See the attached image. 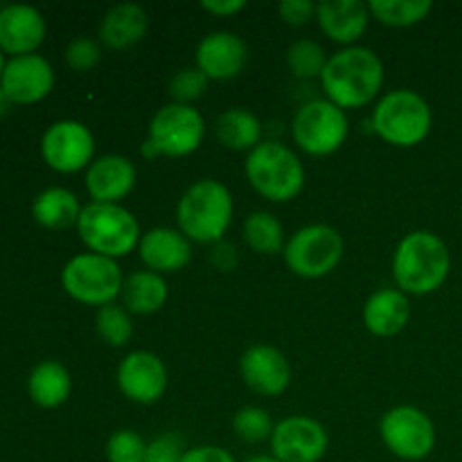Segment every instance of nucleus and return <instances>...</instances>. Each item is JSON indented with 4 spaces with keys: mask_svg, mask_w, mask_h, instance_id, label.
<instances>
[{
    "mask_svg": "<svg viewBox=\"0 0 462 462\" xmlns=\"http://www.w3.org/2000/svg\"><path fill=\"white\" fill-rule=\"evenodd\" d=\"M135 167L129 158L108 153L90 162L86 171V189L93 203H117L134 189Z\"/></svg>",
    "mask_w": 462,
    "mask_h": 462,
    "instance_id": "6ab92c4d",
    "label": "nucleus"
},
{
    "mask_svg": "<svg viewBox=\"0 0 462 462\" xmlns=\"http://www.w3.org/2000/svg\"><path fill=\"white\" fill-rule=\"evenodd\" d=\"M328 54L320 43L311 39H300L287 50V66L291 72L300 79H314V77L323 75L325 66H328Z\"/></svg>",
    "mask_w": 462,
    "mask_h": 462,
    "instance_id": "c756f323",
    "label": "nucleus"
},
{
    "mask_svg": "<svg viewBox=\"0 0 462 462\" xmlns=\"http://www.w3.org/2000/svg\"><path fill=\"white\" fill-rule=\"evenodd\" d=\"M212 262L215 266H219L221 271H230L235 264H237V251H235L233 244L219 242L215 248V255H212Z\"/></svg>",
    "mask_w": 462,
    "mask_h": 462,
    "instance_id": "ea45409f",
    "label": "nucleus"
},
{
    "mask_svg": "<svg viewBox=\"0 0 462 462\" xmlns=\"http://www.w3.org/2000/svg\"><path fill=\"white\" fill-rule=\"evenodd\" d=\"M208 77L199 68H185L170 81V95L176 104H189L208 90Z\"/></svg>",
    "mask_w": 462,
    "mask_h": 462,
    "instance_id": "72a5a7b5",
    "label": "nucleus"
},
{
    "mask_svg": "<svg viewBox=\"0 0 462 462\" xmlns=\"http://www.w3.org/2000/svg\"><path fill=\"white\" fill-rule=\"evenodd\" d=\"M242 377L251 391L266 397H278L291 383V365L287 356L271 346H253L244 352Z\"/></svg>",
    "mask_w": 462,
    "mask_h": 462,
    "instance_id": "dca6fc26",
    "label": "nucleus"
},
{
    "mask_svg": "<svg viewBox=\"0 0 462 462\" xmlns=\"http://www.w3.org/2000/svg\"><path fill=\"white\" fill-rule=\"evenodd\" d=\"M43 161L61 174L79 171L93 161L95 140L88 126L77 120L54 122L41 140Z\"/></svg>",
    "mask_w": 462,
    "mask_h": 462,
    "instance_id": "ddd939ff",
    "label": "nucleus"
},
{
    "mask_svg": "<svg viewBox=\"0 0 462 462\" xmlns=\"http://www.w3.org/2000/svg\"><path fill=\"white\" fill-rule=\"evenodd\" d=\"M217 138L233 152H253L262 143V125L246 108H228L217 120Z\"/></svg>",
    "mask_w": 462,
    "mask_h": 462,
    "instance_id": "a878e982",
    "label": "nucleus"
},
{
    "mask_svg": "<svg viewBox=\"0 0 462 462\" xmlns=\"http://www.w3.org/2000/svg\"><path fill=\"white\" fill-rule=\"evenodd\" d=\"M27 388L34 404H39L41 409H54L70 397L72 379L66 365L59 361H43L32 370Z\"/></svg>",
    "mask_w": 462,
    "mask_h": 462,
    "instance_id": "393cba45",
    "label": "nucleus"
},
{
    "mask_svg": "<svg viewBox=\"0 0 462 462\" xmlns=\"http://www.w3.org/2000/svg\"><path fill=\"white\" fill-rule=\"evenodd\" d=\"M95 328H97L99 338L113 347L126 346L131 334H134V323H131L129 311H126L125 307L116 305V302L99 307L97 319H95Z\"/></svg>",
    "mask_w": 462,
    "mask_h": 462,
    "instance_id": "7c9ffc66",
    "label": "nucleus"
},
{
    "mask_svg": "<svg viewBox=\"0 0 462 462\" xmlns=\"http://www.w3.org/2000/svg\"><path fill=\"white\" fill-rule=\"evenodd\" d=\"M246 59V43L233 32H212L203 36L197 48V68L208 79H233L244 70Z\"/></svg>",
    "mask_w": 462,
    "mask_h": 462,
    "instance_id": "f3484780",
    "label": "nucleus"
},
{
    "mask_svg": "<svg viewBox=\"0 0 462 462\" xmlns=\"http://www.w3.org/2000/svg\"><path fill=\"white\" fill-rule=\"evenodd\" d=\"M108 462H144L147 458V442L131 429L116 431L106 442Z\"/></svg>",
    "mask_w": 462,
    "mask_h": 462,
    "instance_id": "473e14b6",
    "label": "nucleus"
},
{
    "mask_svg": "<svg viewBox=\"0 0 462 462\" xmlns=\"http://www.w3.org/2000/svg\"><path fill=\"white\" fill-rule=\"evenodd\" d=\"M246 179L257 194L275 203L291 201L305 188V167L300 158L282 143L266 140L246 158Z\"/></svg>",
    "mask_w": 462,
    "mask_h": 462,
    "instance_id": "20e7f679",
    "label": "nucleus"
},
{
    "mask_svg": "<svg viewBox=\"0 0 462 462\" xmlns=\"http://www.w3.org/2000/svg\"><path fill=\"white\" fill-rule=\"evenodd\" d=\"M45 39V21L30 5H7L0 9V50L23 57L32 54Z\"/></svg>",
    "mask_w": 462,
    "mask_h": 462,
    "instance_id": "a211bd4d",
    "label": "nucleus"
},
{
    "mask_svg": "<svg viewBox=\"0 0 462 462\" xmlns=\"http://www.w3.org/2000/svg\"><path fill=\"white\" fill-rule=\"evenodd\" d=\"M138 253L143 264L153 273H174L192 257V244L180 230L152 228L140 237Z\"/></svg>",
    "mask_w": 462,
    "mask_h": 462,
    "instance_id": "aec40b11",
    "label": "nucleus"
},
{
    "mask_svg": "<svg viewBox=\"0 0 462 462\" xmlns=\"http://www.w3.org/2000/svg\"><path fill=\"white\" fill-rule=\"evenodd\" d=\"M451 255L447 244L431 230L409 233L393 257V275L400 291L427 296L449 278Z\"/></svg>",
    "mask_w": 462,
    "mask_h": 462,
    "instance_id": "f03ea898",
    "label": "nucleus"
},
{
    "mask_svg": "<svg viewBox=\"0 0 462 462\" xmlns=\"http://www.w3.org/2000/svg\"><path fill=\"white\" fill-rule=\"evenodd\" d=\"M66 61L72 70H90V68H95L102 61V48L93 39H88V36H79V39H75L68 45Z\"/></svg>",
    "mask_w": 462,
    "mask_h": 462,
    "instance_id": "f704fd0d",
    "label": "nucleus"
},
{
    "mask_svg": "<svg viewBox=\"0 0 462 462\" xmlns=\"http://www.w3.org/2000/svg\"><path fill=\"white\" fill-rule=\"evenodd\" d=\"M291 131L302 152L311 156H329L346 143L350 125L346 111L337 104L329 99H311L298 108Z\"/></svg>",
    "mask_w": 462,
    "mask_h": 462,
    "instance_id": "1a4fd4ad",
    "label": "nucleus"
},
{
    "mask_svg": "<svg viewBox=\"0 0 462 462\" xmlns=\"http://www.w3.org/2000/svg\"><path fill=\"white\" fill-rule=\"evenodd\" d=\"M206 135L203 116L192 104H167L149 125V144L158 156H189L197 152Z\"/></svg>",
    "mask_w": 462,
    "mask_h": 462,
    "instance_id": "9d476101",
    "label": "nucleus"
},
{
    "mask_svg": "<svg viewBox=\"0 0 462 462\" xmlns=\"http://www.w3.org/2000/svg\"><path fill=\"white\" fill-rule=\"evenodd\" d=\"M323 90L338 108H361L373 102L383 84V63L370 48L350 45L328 59Z\"/></svg>",
    "mask_w": 462,
    "mask_h": 462,
    "instance_id": "f257e3e1",
    "label": "nucleus"
},
{
    "mask_svg": "<svg viewBox=\"0 0 462 462\" xmlns=\"http://www.w3.org/2000/svg\"><path fill=\"white\" fill-rule=\"evenodd\" d=\"M271 451L280 462H319L328 454V431L323 424L307 415H291L275 424Z\"/></svg>",
    "mask_w": 462,
    "mask_h": 462,
    "instance_id": "f8f14e48",
    "label": "nucleus"
},
{
    "mask_svg": "<svg viewBox=\"0 0 462 462\" xmlns=\"http://www.w3.org/2000/svg\"><path fill=\"white\" fill-rule=\"evenodd\" d=\"M244 242L260 255H275L284 251V228L271 212H253L244 221Z\"/></svg>",
    "mask_w": 462,
    "mask_h": 462,
    "instance_id": "cd10ccee",
    "label": "nucleus"
},
{
    "mask_svg": "<svg viewBox=\"0 0 462 462\" xmlns=\"http://www.w3.org/2000/svg\"><path fill=\"white\" fill-rule=\"evenodd\" d=\"M201 7L215 16H235L246 7V3L244 0H203Z\"/></svg>",
    "mask_w": 462,
    "mask_h": 462,
    "instance_id": "58836bf2",
    "label": "nucleus"
},
{
    "mask_svg": "<svg viewBox=\"0 0 462 462\" xmlns=\"http://www.w3.org/2000/svg\"><path fill=\"white\" fill-rule=\"evenodd\" d=\"M120 296L129 314H156L167 300V282L153 271H135L125 280Z\"/></svg>",
    "mask_w": 462,
    "mask_h": 462,
    "instance_id": "b1692460",
    "label": "nucleus"
},
{
    "mask_svg": "<svg viewBox=\"0 0 462 462\" xmlns=\"http://www.w3.org/2000/svg\"><path fill=\"white\" fill-rule=\"evenodd\" d=\"M147 12L135 3H122L108 9L99 23V39L111 50H125L143 41L147 32Z\"/></svg>",
    "mask_w": 462,
    "mask_h": 462,
    "instance_id": "5701e85b",
    "label": "nucleus"
},
{
    "mask_svg": "<svg viewBox=\"0 0 462 462\" xmlns=\"http://www.w3.org/2000/svg\"><path fill=\"white\" fill-rule=\"evenodd\" d=\"M411 319L409 296L400 289H382L373 293L364 307V323L374 337H395Z\"/></svg>",
    "mask_w": 462,
    "mask_h": 462,
    "instance_id": "4be33fe9",
    "label": "nucleus"
},
{
    "mask_svg": "<svg viewBox=\"0 0 462 462\" xmlns=\"http://www.w3.org/2000/svg\"><path fill=\"white\" fill-rule=\"evenodd\" d=\"M248 462H280V460H275L273 456H255V458H251Z\"/></svg>",
    "mask_w": 462,
    "mask_h": 462,
    "instance_id": "79ce46f5",
    "label": "nucleus"
},
{
    "mask_svg": "<svg viewBox=\"0 0 462 462\" xmlns=\"http://www.w3.org/2000/svg\"><path fill=\"white\" fill-rule=\"evenodd\" d=\"M180 462H237V460H235L233 454L226 451L224 447L201 445V447H192V449H185Z\"/></svg>",
    "mask_w": 462,
    "mask_h": 462,
    "instance_id": "4c0bfd02",
    "label": "nucleus"
},
{
    "mask_svg": "<svg viewBox=\"0 0 462 462\" xmlns=\"http://www.w3.org/2000/svg\"><path fill=\"white\" fill-rule=\"evenodd\" d=\"M233 194L212 179L197 180L185 189L176 208L179 230L197 244H219L233 221Z\"/></svg>",
    "mask_w": 462,
    "mask_h": 462,
    "instance_id": "7ed1b4c3",
    "label": "nucleus"
},
{
    "mask_svg": "<svg viewBox=\"0 0 462 462\" xmlns=\"http://www.w3.org/2000/svg\"><path fill=\"white\" fill-rule=\"evenodd\" d=\"M9 104H12V99H9L7 95H5V90L0 88V116H5V113L9 111Z\"/></svg>",
    "mask_w": 462,
    "mask_h": 462,
    "instance_id": "a19ab883",
    "label": "nucleus"
},
{
    "mask_svg": "<svg viewBox=\"0 0 462 462\" xmlns=\"http://www.w3.org/2000/svg\"><path fill=\"white\" fill-rule=\"evenodd\" d=\"M117 386L135 404H153L165 395L167 370L153 352H131L117 368Z\"/></svg>",
    "mask_w": 462,
    "mask_h": 462,
    "instance_id": "4468645a",
    "label": "nucleus"
},
{
    "mask_svg": "<svg viewBox=\"0 0 462 462\" xmlns=\"http://www.w3.org/2000/svg\"><path fill=\"white\" fill-rule=\"evenodd\" d=\"M343 237L337 228L325 224L305 226L284 244V262L300 278H323L343 260Z\"/></svg>",
    "mask_w": 462,
    "mask_h": 462,
    "instance_id": "6e6552de",
    "label": "nucleus"
},
{
    "mask_svg": "<svg viewBox=\"0 0 462 462\" xmlns=\"http://www.w3.org/2000/svg\"><path fill=\"white\" fill-rule=\"evenodd\" d=\"M316 21L329 39L350 48L364 36L370 9L359 0H323L316 5Z\"/></svg>",
    "mask_w": 462,
    "mask_h": 462,
    "instance_id": "412c9836",
    "label": "nucleus"
},
{
    "mask_svg": "<svg viewBox=\"0 0 462 462\" xmlns=\"http://www.w3.org/2000/svg\"><path fill=\"white\" fill-rule=\"evenodd\" d=\"M368 9L383 25L409 27L427 18L433 5L429 0H373Z\"/></svg>",
    "mask_w": 462,
    "mask_h": 462,
    "instance_id": "c85d7f7f",
    "label": "nucleus"
},
{
    "mask_svg": "<svg viewBox=\"0 0 462 462\" xmlns=\"http://www.w3.org/2000/svg\"><path fill=\"white\" fill-rule=\"evenodd\" d=\"M3 70H5V57H3V50H0V79H3Z\"/></svg>",
    "mask_w": 462,
    "mask_h": 462,
    "instance_id": "37998d69",
    "label": "nucleus"
},
{
    "mask_svg": "<svg viewBox=\"0 0 462 462\" xmlns=\"http://www.w3.org/2000/svg\"><path fill=\"white\" fill-rule=\"evenodd\" d=\"M233 429L239 440L248 442V445H257V442L271 440L275 424L271 415L260 406H244L235 413Z\"/></svg>",
    "mask_w": 462,
    "mask_h": 462,
    "instance_id": "2f4dec72",
    "label": "nucleus"
},
{
    "mask_svg": "<svg viewBox=\"0 0 462 462\" xmlns=\"http://www.w3.org/2000/svg\"><path fill=\"white\" fill-rule=\"evenodd\" d=\"M54 86V70L39 54H23L5 63L0 88L12 102L34 104L43 99Z\"/></svg>",
    "mask_w": 462,
    "mask_h": 462,
    "instance_id": "2eb2a0df",
    "label": "nucleus"
},
{
    "mask_svg": "<svg viewBox=\"0 0 462 462\" xmlns=\"http://www.w3.org/2000/svg\"><path fill=\"white\" fill-rule=\"evenodd\" d=\"M280 18L289 25H305L316 18V5L311 0H282L278 7Z\"/></svg>",
    "mask_w": 462,
    "mask_h": 462,
    "instance_id": "e433bc0d",
    "label": "nucleus"
},
{
    "mask_svg": "<svg viewBox=\"0 0 462 462\" xmlns=\"http://www.w3.org/2000/svg\"><path fill=\"white\" fill-rule=\"evenodd\" d=\"M63 289L70 298L84 305H111L122 293V271L116 260L95 253L75 255L61 271Z\"/></svg>",
    "mask_w": 462,
    "mask_h": 462,
    "instance_id": "0eeeda50",
    "label": "nucleus"
},
{
    "mask_svg": "<svg viewBox=\"0 0 462 462\" xmlns=\"http://www.w3.org/2000/svg\"><path fill=\"white\" fill-rule=\"evenodd\" d=\"M32 215L43 228L63 230L79 221L81 208L75 194L66 188H50L36 197Z\"/></svg>",
    "mask_w": 462,
    "mask_h": 462,
    "instance_id": "bb28decb",
    "label": "nucleus"
},
{
    "mask_svg": "<svg viewBox=\"0 0 462 462\" xmlns=\"http://www.w3.org/2000/svg\"><path fill=\"white\" fill-rule=\"evenodd\" d=\"M77 233L95 255H129L140 244V226L135 217L120 203H88L81 208Z\"/></svg>",
    "mask_w": 462,
    "mask_h": 462,
    "instance_id": "39448f33",
    "label": "nucleus"
},
{
    "mask_svg": "<svg viewBox=\"0 0 462 462\" xmlns=\"http://www.w3.org/2000/svg\"><path fill=\"white\" fill-rule=\"evenodd\" d=\"M379 433L391 454L409 462L424 460L436 447V424L415 406H395L388 411L379 424Z\"/></svg>",
    "mask_w": 462,
    "mask_h": 462,
    "instance_id": "9b49d317",
    "label": "nucleus"
},
{
    "mask_svg": "<svg viewBox=\"0 0 462 462\" xmlns=\"http://www.w3.org/2000/svg\"><path fill=\"white\" fill-rule=\"evenodd\" d=\"M431 106L413 90H393L373 111V129L395 147H415L431 134Z\"/></svg>",
    "mask_w": 462,
    "mask_h": 462,
    "instance_id": "423d86ee",
    "label": "nucleus"
},
{
    "mask_svg": "<svg viewBox=\"0 0 462 462\" xmlns=\"http://www.w3.org/2000/svg\"><path fill=\"white\" fill-rule=\"evenodd\" d=\"M183 454L185 449L180 438L167 433V436H161L153 442H149L147 458H144V462H180Z\"/></svg>",
    "mask_w": 462,
    "mask_h": 462,
    "instance_id": "c9c22d12",
    "label": "nucleus"
}]
</instances>
